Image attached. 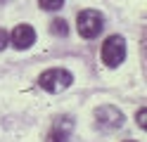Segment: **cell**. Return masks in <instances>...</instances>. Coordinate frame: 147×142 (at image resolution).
<instances>
[{"instance_id":"obj_10","label":"cell","mask_w":147,"mask_h":142,"mask_svg":"<svg viewBox=\"0 0 147 142\" xmlns=\"http://www.w3.org/2000/svg\"><path fill=\"white\" fill-rule=\"evenodd\" d=\"M138 123H140V128H145V107L138 111Z\"/></svg>"},{"instance_id":"obj_6","label":"cell","mask_w":147,"mask_h":142,"mask_svg":"<svg viewBox=\"0 0 147 142\" xmlns=\"http://www.w3.org/2000/svg\"><path fill=\"white\" fill-rule=\"evenodd\" d=\"M71 128H74V121L71 118H57L55 126L50 128L48 133V140L45 142H69V135H71Z\"/></svg>"},{"instance_id":"obj_7","label":"cell","mask_w":147,"mask_h":142,"mask_svg":"<svg viewBox=\"0 0 147 142\" xmlns=\"http://www.w3.org/2000/svg\"><path fill=\"white\" fill-rule=\"evenodd\" d=\"M50 31L55 36H67L69 33V26H67L64 19H52V22H50Z\"/></svg>"},{"instance_id":"obj_1","label":"cell","mask_w":147,"mask_h":142,"mask_svg":"<svg viewBox=\"0 0 147 142\" xmlns=\"http://www.w3.org/2000/svg\"><path fill=\"white\" fill-rule=\"evenodd\" d=\"M76 26H78V33L81 38H97L100 31L105 28V17L97 12V9H83V12H78L76 17Z\"/></svg>"},{"instance_id":"obj_3","label":"cell","mask_w":147,"mask_h":142,"mask_svg":"<svg viewBox=\"0 0 147 142\" xmlns=\"http://www.w3.org/2000/svg\"><path fill=\"white\" fill-rule=\"evenodd\" d=\"M126 59V40L121 36H109L102 45V62L107 66H119Z\"/></svg>"},{"instance_id":"obj_11","label":"cell","mask_w":147,"mask_h":142,"mask_svg":"<svg viewBox=\"0 0 147 142\" xmlns=\"http://www.w3.org/2000/svg\"><path fill=\"white\" fill-rule=\"evenodd\" d=\"M128 142H131V140H128Z\"/></svg>"},{"instance_id":"obj_4","label":"cell","mask_w":147,"mask_h":142,"mask_svg":"<svg viewBox=\"0 0 147 142\" xmlns=\"http://www.w3.org/2000/svg\"><path fill=\"white\" fill-rule=\"evenodd\" d=\"M95 123H97V128H102V130H116V128L123 126V114L116 107L105 104V107H100L95 111Z\"/></svg>"},{"instance_id":"obj_9","label":"cell","mask_w":147,"mask_h":142,"mask_svg":"<svg viewBox=\"0 0 147 142\" xmlns=\"http://www.w3.org/2000/svg\"><path fill=\"white\" fill-rule=\"evenodd\" d=\"M10 43V36H7L5 28H0V50H5V45Z\"/></svg>"},{"instance_id":"obj_5","label":"cell","mask_w":147,"mask_h":142,"mask_svg":"<svg viewBox=\"0 0 147 142\" xmlns=\"http://www.w3.org/2000/svg\"><path fill=\"white\" fill-rule=\"evenodd\" d=\"M10 40H12V45L17 47V50H26V47H31L36 43V31H33L29 24H19L12 31Z\"/></svg>"},{"instance_id":"obj_2","label":"cell","mask_w":147,"mask_h":142,"mask_svg":"<svg viewBox=\"0 0 147 142\" xmlns=\"http://www.w3.org/2000/svg\"><path fill=\"white\" fill-rule=\"evenodd\" d=\"M71 83H74V76L67 69H48V71H43L40 78H38V85L45 92H62V90H67Z\"/></svg>"},{"instance_id":"obj_8","label":"cell","mask_w":147,"mask_h":142,"mask_svg":"<svg viewBox=\"0 0 147 142\" xmlns=\"http://www.w3.org/2000/svg\"><path fill=\"white\" fill-rule=\"evenodd\" d=\"M43 9H48V12H55V9H59L64 5V0H38Z\"/></svg>"}]
</instances>
